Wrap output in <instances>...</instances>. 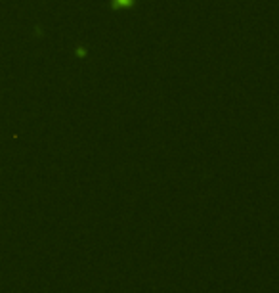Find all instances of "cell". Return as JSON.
Masks as SVG:
<instances>
[{
	"label": "cell",
	"instance_id": "obj_1",
	"mask_svg": "<svg viewBox=\"0 0 279 293\" xmlns=\"http://www.w3.org/2000/svg\"><path fill=\"white\" fill-rule=\"evenodd\" d=\"M136 4V0H111V6L115 10H128Z\"/></svg>",
	"mask_w": 279,
	"mask_h": 293
}]
</instances>
